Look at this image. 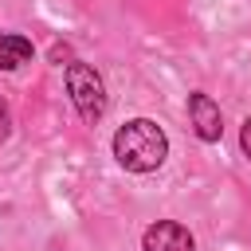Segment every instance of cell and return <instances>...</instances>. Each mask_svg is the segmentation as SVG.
I'll use <instances>...</instances> for the list:
<instances>
[{
	"label": "cell",
	"instance_id": "4",
	"mask_svg": "<svg viewBox=\"0 0 251 251\" xmlns=\"http://www.w3.org/2000/svg\"><path fill=\"white\" fill-rule=\"evenodd\" d=\"M188 118H192V129L200 141H220L224 133V118H220V106L208 98V94H188Z\"/></svg>",
	"mask_w": 251,
	"mask_h": 251
},
{
	"label": "cell",
	"instance_id": "1",
	"mask_svg": "<svg viewBox=\"0 0 251 251\" xmlns=\"http://www.w3.org/2000/svg\"><path fill=\"white\" fill-rule=\"evenodd\" d=\"M114 157H118V165L129 169V173H153V169H161L165 157H169V137H165V129H161L157 122L133 118V122H126V126L114 133Z\"/></svg>",
	"mask_w": 251,
	"mask_h": 251
},
{
	"label": "cell",
	"instance_id": "5",
	"mask_svg": "<svg viewBox=\"0 0 251 251\" xmlns=\"http://www.w3.org/2000/svg\"><path fill=\"white\" fill-rule=\"evenodd\" d=\"M24 63H31V39L16 31H0V71H16Z\"/></svg>",
	"mask_w": 251,
	"mask_h": 251
},
{
	"label": "cell",
	"instance_id": "6",
	"mask_svg": "<svg viewBox=\"0 0 251 251\" xmlns=\"http://www.w3.org/2000/svg\"><path fill=\"white\" fill-rule=\"evenodd\" d=\"M8 133H12V110H8V102L0 98V141H8Z\"/></svg>",
	"mask_w": 251,
	"mask_h": 251
},
{
	"label": "cell",
	"instance_id": "7",
	"mask_svg": "<svg viewBox=\"0 0 251 251\" xmlns=\"http://www.w3.org/2000/svg\"><path fill=\"white\" fill-rule=\"evenodd\" d=\"M239 145H243V153L251 157V118L243 122V129H239Z\"/></svg>",
	"mask_w": 251,
	"mask_h": 251
},
{
	"label": "cell",
	"instance_id": "3",
	"mask_svg": "<svg viewBox=\"0 0 251 251\" xmlns=\"http://www.w3.org/2000/svg\"><path fill=\"white\" fill-rule=\"evenodd\" d=\"M141 251H196V239L184 224L176 220H157L153 227H145Z\"/></svg>",
	"mask_w": 251,
	"mask_h": 251
},
{
	"label": "cell",
	"instance_id": "8",
	"mask_svg": "<svg viewBox=\"0 0 251 251\" xmlns=\"http://www.w3.org/2000/svg\"><path fill=\"white\" fill-rule=\"evenodd\" d=\"M51 59H55V63H63V59H71V47H63V43H55V47H51Z\"/></svg>",
	"mask_w": 251,
	"mask_h": 251
},
{
	"label": "cell",
	"instance_id": "2",
	"mask_svg": "<svg viewBox=\"0 0 251 251\" xmlns=\"http://www.w3.org/2000/svg\"><path fill=\"white\" fill-rule=\"evenodd\" d=\"M67 94H71V102H75L82 122L94 126L106 114V86H102V75L90 63H78V59L67 63Z\"/></svg>",
	"mask_w": 251,
	"mask_h": 251
}]
</instances>
